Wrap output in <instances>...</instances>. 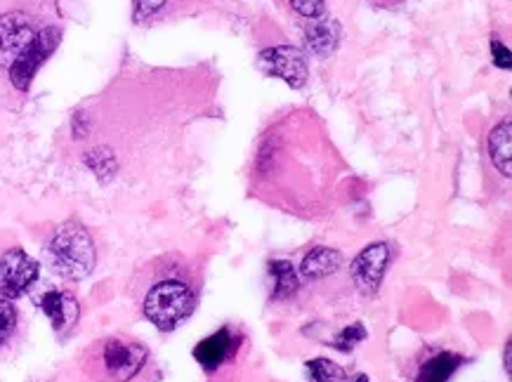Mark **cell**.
<instances>
[{
	"label": "cell",
	"mask_w": 512,
	"mask_h": 382,
	"mask_svg": "<svg viewBox=\"0 0 512 382\" xmlns=\"http://www.w3.org/2000/svg\"><path fill=\"white\" fill-rule=\"evenodd\" d=\"M62 41L59 26L38 22L24 10H10L0 15V69L17 90L26 92L38 69L48 62Z\"/></svg>",
	"instance_id": "obj_1"
},
{
	"label": "cell",
	"mask_w": 512,
	"mask_h": 382,
	"mask_svg": "<svg viewBox=\"0 0 512 382\" xmlns=\"http://www.w3.org/2000/svg\"><path fill=\"white\" fill-rule=\"evenodd\" d=\"M326 0H291V8L305 19H317L324 15Z\"/></svg>",
	"instance_id": "obj_18"
},
{
	"label": "cell",
	"mask_w": 512,
	"mask_h": 382,
	"mask_svg": "<svg viewBox=\"0 0 512 382\" xmlns=\"http://www.w3.org/2000/svg\"><path fill=\"white\" fill-rule=\"evenodd\" d=\"M390 260H392V250L387 243L378 241V243H371V246H366L357 258H354L350 267L354 286H357L364 295L378 293L380 283H383L387 274V267H390Z\"/></svg>",
	"instance_id": "obj_7"
},
{
	"label": "cell",
	"mask_w": 512,
	"mask_h": 382,
	"mask_svg": "<svg viewBox=\"0 0 512 382\" xmlns=\"http://www.w3.org/2000/svg\"><path fill=\"white\" fill-rule=\"evenodd\" d=\"M369 338V331H366L364 324H350L347 328H343L336 338H333V347L340 349V352H352L354 347L359 345V342H364Z\"/></svg>",
	"instance_id": "obj_16"
},
{
	"label": "cell",
	"mask_w": 512,
	"mask_h": 382,
	"mask_svg": "<svg viewBox=\"0 0 512 382\" xmlns=\"http://www.w3.org/2000/svg\"><path fill=\"white\" fill-rule=\"evenodd\" d=\"M196 288L180 267H154L142 298V312L159 331H175L192 316Z\"/></svg>",
	"instance_id": "obj_2"
},
{
	"label": "cell",
	"mask_w": 512,
	"mask_h": 382,
	"mask_svg": "<svg viewBox=\"0 0 512 382\" xmlns=\"http://www.w3.org/2000/svg\"><path fill=\"white\" fill-rule=\"evenodd\" d=\"M38 274H41V267L26 250L10 248L0 258V298H22L38 281Z\"/></svg>",
	"instance_id": "obj_5"
},
{
	"label": "cell",
	"mask_w": 512,
	"mask_h": 382,
	"mask_svg": "<svg viewBox=\"0 0 512 382\" xmlns=\"http://www.w3.org/2000/svg\"><path fill=\"white\" fill-rule=\"evenodd\" d=\"M354 382H369V378H366V375H357V378H354Z\"/></svg>",
	"instance_id": "obj_22"
},
{
	"label": "cell",
	"mask_w": 512,
	"mask_h": 382,
	"mask_svg": "<svg viewBox=\"0 0 512 382\" xmlns=\"http://www.w3.org/2000/svg\"><path fill=\"white\" fill-rule=\"evenodd\" d=\"M260 69L269 76H277L291 88H303L307 83V57L300 48L293 45H277L267 48L258 57Z\"/></svg>",
	"instance_id": "obj_6"
},
{
	"label": "cell",
	"mask_w": 512,
	"mask_h": 382,
	"mask_svg": "<svg viewBox=\"0 0 512 382\" xmlns=\"http://www.w3.org/2000/svg\"><path fill=\"white\" fill-rule=\"evenodd\" d=\"M463 364L465 359L461 354L449 352V349H437L428 359L420 361L413 382H449Z\"/></svg>",
	"instance_id": "obj_10"
},
{
	"label": "cell",
	"mask_w": 512,
	"mask_h": 382,
	"mask_svg": "<svg viewBox=\"0 0 512 382\" xmlns=\"http://www.w3.org/2000/svg\"><path fill=\"white\" fill-rule=\"evenodd\" d=\"M241 338L236 335L232 328L225 326L220 331H215L213 335H208L206 340H201L199 345L194 347V359L199 361V366L206 373H215L220 371L227 361H232L239 352Z\"/></svg>",
	"instance_id": "obj_8"
},
{
	"label": "cell",
	"mask_w": 512,
	"mask_h": 382,
	"mask_svg": "<svg viewBox=\"0 0 512 382\" xmlns=\"http://www.w3.org/2000/svg\"><path fill=\"white\" fill-rule=\"evenodd\" d=\"M338 38H340V29L333 19H321V17L312 19L305 31V41L310 45V50L314 55H321V57L328 55V52L336 48Z\"/></svg>",
	"instance_id": "obj_13"
},
{
	"label": "cell",
	"mask_w": 512,
	"mask_h": 382,
	"mask_svg": "<svg viewBox=\"0 0 512 382\" xmlns=\"http://www.w3.org/2000/svg\"><path fill=\"white\" fill-rule=\"evenodd\" d=\"M512 121L505 118L503 123H498L489 135V156L494 168L503 177H510V161H512Z\"/></svg>",
	"instance_id": "obj_12"
},
{
	"label": "cell",
	"mask_w": 512,
	"mask_h": 382,
	"mask_svg": "<svg viewBox=\"0 0 512 382\" xmlns=\"http://www.w3.org/2000/svg\"><path fill=\"white\" fill-rule=\"evenodd\" d=\"M166 3H168V0H137V3H135V19H137V22H144V19L156 15V12H159Z\"/></svg>",
	"instance_id": "obj_20"
},
{
	"label": "cell",
	"mask_w": 512,
	"mask_h": 382,
	"mask_svg": "<svg viewBox=\"0 0 512 382\" xmlns=\"http://www.w3.org/2000/svg\"><path fill=\"white\" fill-rule=\"evenodd\" d=\"M17 328V309L12 305V300L0 298V347L12 338Z\"/></svg>",
	"instance_id": "obj_17"
},
{
	"label": "cell",
	"mask_w": 512,
	"mask_h": 382,
	"mask_svg": "<svg viewBox=\"0 0 512 382\" xmlns=\"http://www.w3.org/2000/svg\"><path fill=\"white\" fill-rule=\"evenodd\" d=\"M510 352H512V345L508 342V345H505V373L510 375V368H512V357H510Z\"/></svg>",
	"instance_id": "obj_21"
},
{
	"label": "cell",
	"mask_w": 512,
	"mask_h": 382,
	"mask_svg": "<svg viewBox=\"0 0 512 382\" xmlns=\"http://www.w3.org/2000/svg\"><path fill=\"white\" fill-rule=\"evenodd\" d=\"M307 378L310 382H345L347 373L343 366L333 364L331 359H312L307 361Z\"/></svg>",
	"instance_id": "obj_15"
},
{
	"label": "cell",
	"mask_w": 512,
	"mask_h": 382,
	"mask_svg": "<svg viewBox=\"0 0 512 382\" xmlns=\"http://www.w3.org/2000/svg\"><path fill=\"white\" fill-rule=\"evenodd\" d=\"M50 265L62 279L81 281L93 274L95 269V243L88 229L81 222L69 220L59 225L52 234L50 246Z\"/></svg>",
	"instance_id": "obj_3"
},
{
	"label": "cell",
	"mask_w": 512,
	"mask_h": 382,
	"mask_svg": "<svg viewBox=\"0 0 512 382\" xmlns=\"http://www.w3.org/2000/svg\"><path fill=\"white\" fill-rule=\"evenodd\" d=\"M340 265H343V255H340L336 248L317 246L305 255L303 265H300V276L307 281H319L336 274Z\"/></svg>",
	"instance_id": "obj_11"
},
{
	"label": "cell",
	"mask_w": 512,
	"mask_h": 382,
	"mask_svg": "<svg viewBox=\"0 0 512 382\" xmlns=\"http://www.w3.org/2000/svg\"><path fill=\"white\" fill-rule=\"evenodd\" d=\"M269 276H272L274 300H288L295 291H298L300 279H298V272H295L293 262L288 260L269 262Z\"/></svg>",
	"instance_id": "obj_14"
},
{
	"label": "cell",
	"mask_w": 512,
	"mask_h": 382,
	"mask_svg": "<svg viewBox=\"0 0 512 382\" xmlns=\"http://www.w3.org/2000/svg\"><path fill=\"white\" fill-rule=\"evenodd\" d=\"M147 347L130 338H107L95 347L90 366L109 382H130L147 364Z\"/></svg>",
	"instance_id": "obj_4"
},
{
	"label": "cell",
	"mask_w": 512,
	"mask_h": 382,
	"mask_svg": "<svg viewBox=\"0 0 512 382\" xmlns=\"http://www.w3.org/2000/svg\"><path fill=\"white\" fill-rule=\"evenodd\" d=\"M41 309L43 314L48 316L52 328L57 333H67L69 328H74L78 321V314H81V307H78V300L67 291H48L41 298Z\"/></svg>",
	"instance_id": "obj_9"
},
{
	"label": "cell",
	"mask_w": 512,
	"mask_h": 382,
	"mask_svg": "<svg viewBox=\"0 0 512 382\" xmlns=\"http://www.w3.org/2000/svg\"><path fill=\"white\" fill-rule=\"evenodd\" d=\"M491 55H494V64L498 69H510L512 67V55L501 38L494 36L491 38Z\"/></svg>",
	"instance_id": "obj_19"
}]
</instances>
